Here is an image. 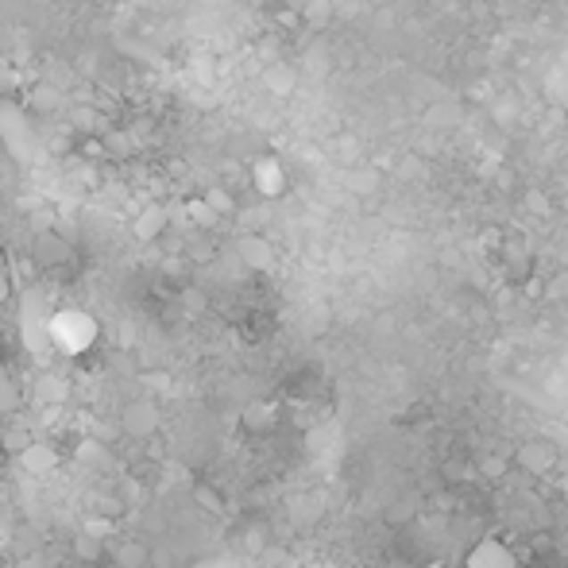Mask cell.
Instances as JSON below:
<instances>
[{"label":"cell","mask_w":568,"mask_h":568,"mask_svg":"<svg viewBox=\"0 0 568 568\" xmlns=\"http://www.w3.org/2000/svg\"><path fill=\"white\" fill-rule=\"evenodd\" d=\"M155 422H159V414H155V406H147V402H136L124 410V429L132 437H147L151 429H155Z\"/></svg>","instance_id":"6"},{"label":"cell","mask_w":568,"mask_h":568,"mask_svg":"<svg viewBox=\"0 0 568 568\" xmlns=\"http://www.w3.org/2000/svg\"><path fill=\"white\" fill-rule=\"evenodd\" d=\"M464 568H518V553L503 533H483L464 556Z\"/></svg>","instance_id":"3"},{"label":"cell","mask_w":568,"mask_h":568,"mask_svg":"<svg viewBox=\"0 0 568 568\" xmlns=\"http://www.w3.org/2000/svg\"><path fill=\"white\" fill-rule=\"evenodd\" d=\"M556 460H561V452L549 437H526L522 445L514 449V468L533 475V480H541V475H549L556 468Z\"/></svg>","instance_id":"4"},{"label":"cell","mask_w":568,"mask_h":568,"mask_svg":"<svg viewBox=\"0 0 568 568\" xmlns=\"http://www.w3.org/2000/svg\"><path fill=\"white\" fill-rule=\"evenodd\" d=\"M564 16H568V0H564Z\"/></svg>","instance_id":"18"},{"label":"cell","mask_w":568,"mask_h":568,"mask_svg":"<svg viewBox=\"0 0 568 568\" xmlns=\"http://www.w3.org/2000/svg\"><path fill=\"white\" fill-rule=\"evenodd\" d=\"M480 475H498V472H506V460H498V457H483L480 460V468H475Z\"/></svg>","instance_id":"15"},{"label":"cell","mask_w":568,"mask_h":568,"mask_svg":"<svg viewBox=\"0 0 568 568\" xmlns=\"http://www.w3.org/2000/svg\"><path fill=\"white\" fill-rule=\"evenodd\" d=\"M12 298V267H8V255L0 251V301Z\"/></svg>","instance_id":"12"},{"label":"cell","mask_w":568,"mask_h":568,"mask_svg":"<svg viewBox=\"0 0 568 568\" xmlns=\"http://www.w3.org/2000/svg\"><path fill=\"white\" fill-rule=\"evenodd\" d=\"M162 228H167V213H162V205H147L144 213L136 217V236L139 240H155V236H162Z\"/></svg>","instance_id":"7"},{"label":"cell","mask_w":568,"mask_h":568,"mask_svg":"<svg viewBox=\"0 0 568 568\" xmlns=\"http://www.w3.org/2000/svg\"><path fill=\"white\" fill-rule=\"evenodd\" d=\"M251 185H255L259 197H283L286 185H290V174L275 155H263V159L251 162Z\"/></svg>","instance_id":"5"},{"label":"cell","mask_w":568,"mask_h":568,"mask_svg":"<svg viewBox=\"0 0 568 568\" xmlns=\"http://www.w3.org/2000/svg\"><path fill=\"white\" fill-rule=\"evenodd\" d=\"M236 251L248 267H271V243L259 240V236H243Z\"/></svg>","instance_id":"8"},{"label":"cell","mask_w":568,"mask_h":568,"mask_svg":"<svg viewBox=\"0 0 568 568\" xmlns=\"http://www.w3.org/2000/svg\"><path fill=\"white\" fill-rule=\"evenodd\" d=\"M31 104H35V109H54V104H58V93L46 89V86H39V89H35V97H31Z\"/></svg>","instance_id":"14"},{"label":"cell","mask_w":568,"mask_h":568,"mask_svg":"<svg viewBox=\"0 0 568 568\" xmlns=\"http://www.w3.org/2000/svg\"><path fill=\"white\" fill-rule=\"evenodd\" d=\"M93 336H97V325L81 309H62L51 317V344L66 348V352H81Z\"/></svg>","instance_id":"2"},{"label":"cell","mask_w":568,"mask_h":568,"mask_svg":"<svg viewBox=\"0 0 568 568\" xmlns=\"http://www.w3.org/2000/svg\"><path fill=\"white\" fill-rule=\"evenodd\" d=\"M0 139H4L8 151L20 162H35V159H39V139H35L28 116H23L20 104H12L8 97H0Z\"/></svg>","instance_id":"1"},{"label":"cell","mask_w":568,"mask_h":568,"mask_svg":"<svg viewBox=\"0 0 568 568\" xmlns=\"http://www.w3.org/2000/svg\"><path fill=\"white\" fill-rule=\"evenodd\" d=\"M185 213L193 217V225H213V220L220 217L217 209L205 202V197H193V202H185Z\"/></svg>","instance_id":"10"},{"label":"cell","mask_w":568,"mask_h":568,"mask_svg":"<svg viewBox=\"0 0 568 568\" xmlns=\"http://www.w3.org/2000/svg\"><path fill=\"white\" fill-rule=\"evenodd\" d=\"M139 556H144V549H136V541H128V549H120V561L124 564H136Z\"/></svg>","instance_id":"16"},{"label":"cell","mask_w":568,"mask_h":568,"mask_svg":"<svg viewBox=\"0 0 568 568\" xmlns=\"http://www.w3.org/2000/svg\"><path fill=\"white\" fill-rule=\"evenodd\" d=\"M243 4H263V0H243Z\"/></svg>","instance_id":"17"},{"label":"cell","mask_w":568,"mask_h":568,"mask_svg":"<svg viewBox=\"0 0 568 568\" xmlns=\"http://www.w3.org/2000/svg\"><path fill=\"white\" fill-rule=\"evenodd\" d=\"M39 263H66L70 259V248H66V240L62 236H51V232H46V236H39Z\"/></svg>","instance_id":"9"},{"label":"cell","mask_w":568,"mask_h":568,"mask_svg":"<svg viewBox=\"0 0 568 568\" xmlns=\"http://www.w3.org/2000/svg\"><path fill=\"white\" fill-rule=\"evenodd\" d=\"M564 321H568V306H564Z\"/></svg>","instance_id":"19"},{"label":"cell","mask_w":568,"mask_h":568,"mask_svg":"<svg viewBox=\"0 0 568 568\" xmlns=\"http://www.w3.org/2000/svg\"><path fill=\"white\" fill-rule=\"evenodd\" d=\"M205 202L213 205L220 217H225V213H232V209H236V202H232V193L225 190V185H213V190H205Z\"/></svg>","instance_id":"11"},{"label":"cell","mask_w":568,"mask_h":568,"mask_svg":"<svg viewBox=\"0 0 568 568\" xmlns=\"http://www.w3.org/2000/svg\"><path fill=\"white\" fill-rule=\"evenodd\" d=\"M12 406H16V391H12L4 367H0V410H12Z\"/></svg>","instance_id":"13"}]
</instances>
